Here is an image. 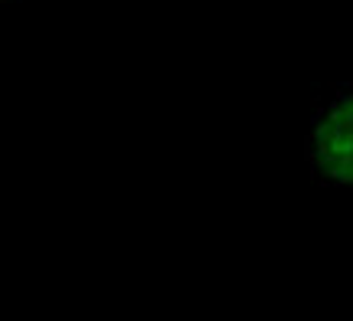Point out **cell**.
I'll return each instance as SVG.
<instances>
[{
  "mask_svg": "<svg viewBox=\"0 0 353 321\" xmlns=\"http://www.w3.org/2000/svg\"><path fill=\"white\" fill-rule=\"evenodd\" d=\"M307 164L314 180L353 191V82L334 89L311 118Z\"/></svg>",
  "mask_w": 353,
  "mask_h": 321,
  "instance_id": "obj_1",
  "label": "cell"
}]
</instances>
